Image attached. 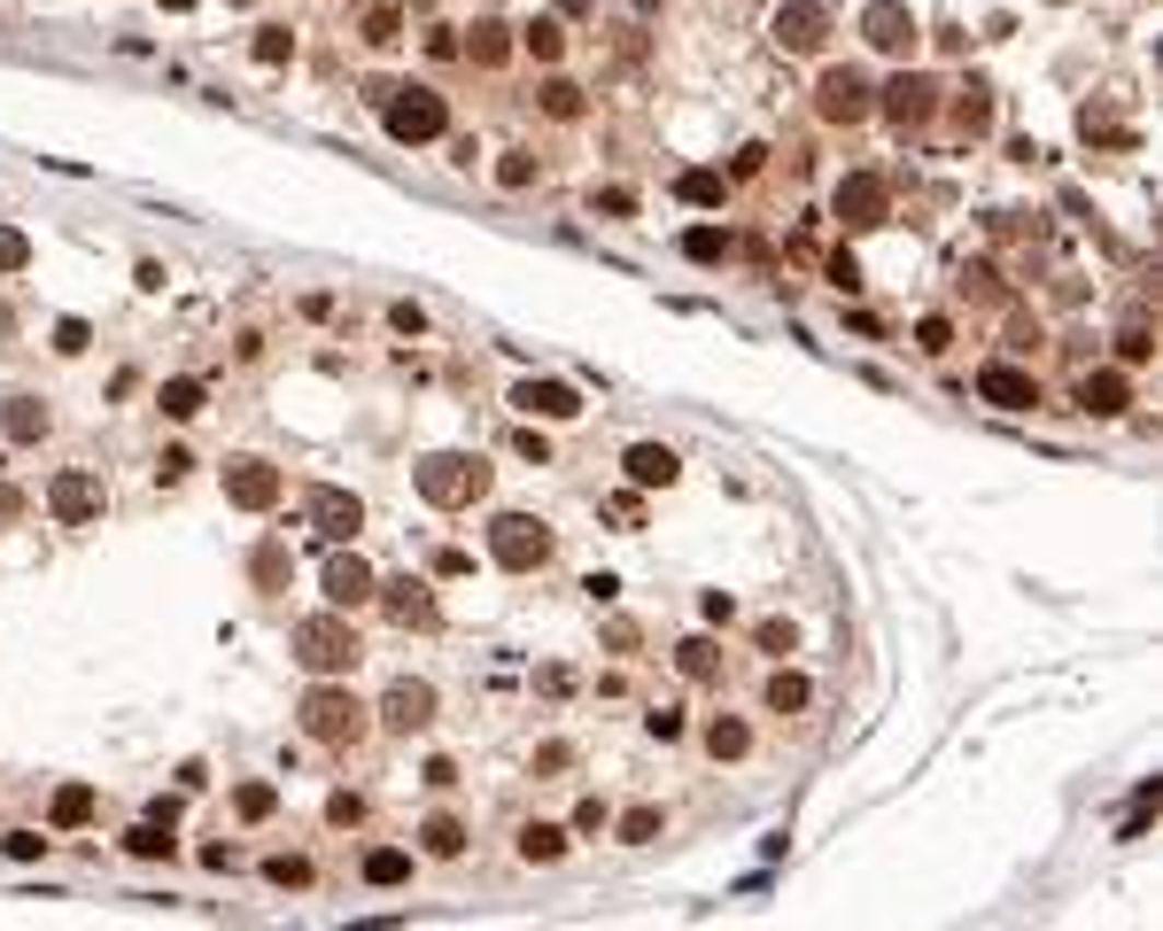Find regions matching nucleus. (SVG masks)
Returning a JSON list of instances; mask_svg holds the SVG:
<instances>
[{
	"mask_svg": "<svg viewBox=\"0 0 1163 931\" xmlns=\"http://www.w3.org/2000/svg\"><path fill=\"white\" fill-rule=\"evenodd\" d=\"M381 125H388V140L427 148V140L451 132V109H442L434 86H388V94H381Z\"/></svg>",
	"mask_w": 1163,
	"mask_h": 931,
	"instance_id": "obj_1",
	"label": "nucleus"
},
{
	"mask_svg": "<svg viewBox=\"0 0 1163 931\" xmlns=\"http://www.w3.org/2000/svg\"><path fill=\"white\" fill-rule=\"evenodd\" d=\"M303 737H318V745H349V737H365V707H357V691L349 684H311L303 691Z\"/></svg>",
	"mask_w": 1163,
	"mask_h": 931,
	"instance_id": "obj_2",
	"label": "nucleus"
},
{
	"mask_svg": "<svg viewBox=\"0 0 1163 931\" xmlns=\"http://www.w3.org/2000/svg\"><path fill=\"white\" fill-rule=\"evenodd\" d=\"M411 481H419L427 504H442V513H451V504H474V497L489 489V466H481V458H458V451H434V458L411 466Z\"/></svg>",
	"mask_w": 1163,
	"mask_h": 931,
	"instance_id": "obj_3",
	"label": "nucleus"
},
{
	"mask_svg": "<svg viewBox=\"0 0 1163 931\" xmlns=\"http://www.w3.org/2000/svg\"><path fill=\"white\" fill-rule=\"evenodd\" d=\"M357 629L341 621V614H311V621H295V660L311 667V675H349L357 667Z\"/></svg>",
	"mask_w": 1163,
	"mask_h": 931,
	"instance_id": "obj_4",
	"label": "nucleus"
},
{
	"mask_svg": "<svg viewBox=\"0 0 1163 931\" xmlns=\"http://www.w3.org/2000/svg\"><path fill=\"white\" fill-rule=\"evenodd\" d=\"M489 559L512 567V574H535V567L551 559V528L535 521V513H497V521H489Z\"/></svg>",
	"mask_w": 1163,
	"mask_h": 931,
	"instance_id": "obj_5",
	"label": "nucleus"
},
{
	"mask_svg": "<svg viewBox=\"0 0 1163 931\" xmlns=\"http://www.w3.org/2000/svg\"><path fill=\"white\" fill-rule=\"evenodd\" d=\"M47 504H55V521L62 528H85V521H102V474H85V466H62L55 481H47Z\"/></svg>",
	"mask_w": 1163,
	"mask_h": 931,
	"instance_id": "obj_6",
	"label": "nucleus"
},
{
	"mask_svg": "<svg viewBox=\"0 0 1163 931\" xmlns=\"http://www.w3.org/2000/svg\"><path fill=\"white\" fill-rule=\"evenodd\" d=\"M815 109H823L830 125H861V117L876 109V86H869L861 70H846V62H838V70H823V86H815Z\"/></svg>",
	"mask_w": 1163,
	"mask_h": 931,
	"instance_id": "obj_7",
	"label": "nucleus"
},
{
	"mask_svg": "<svg viewBox=\"0 0 1163 931\" xmlns=\"http://www.w3.org/2000/svg\"><path fill=\"white\" fill-rule=\"evenodd\" d=\"M876 109L900 125V132H916V125H931V109H939V78H923V70H900L892 86L876 94Z\"/></svg>",
	"mask_w": 1163,
	"mask_h": 931,
	"instance_id": "obj_8",
	"label": "nucleus"
},
{
	"mask_svg": "<svg viewBox=\"0 0 1163 931\" xmlns=\"http://www.w3.org/2000/svg\"><path fill=\"white\" fill-rule=\"evenodd\" d=\"M861 39L876 47V55H916V9H908V0H869V9H861Z\"/></svg>",
	"mask_w": 1163,
	"mask_h": 931,
	"instance_id": "obj_9",
	"label": "nucleus"
},
{
	"mask_svg": "<svg viewBox=\"0 0 1163 931\" xmlns=\"http://www.w3.org/2000/svg\"><path fill=\"white\" fill-rule=\"evenodd\" d=\"M838 225L846 233H869V225H884V210H892V187L876 179V172H853V179H838Z\"/></svg>",
	"mask_w": 1163,
	"mask_h": 931,
	"instance_id": "obj_10",
	"label": "nucleus"
},
{
	"mask_svg": "<svg viewBox=\"0 0 1163 931\" xmlns=\"http://www.w3.org/2000/svg\"><path fill=\"white\" fill-rule=\"evenodd\" d=\"M830 39V9H823V0H783V9H776V47L783 55H815Z\"/></svg>",
	"mask_w": 1163,
	"mask_h": 931,
	"instance_id": "obj_11",
	"label": "nucleus"
},
{
	"mask_svg": "<svg viewBox=\"0 0 1163 931\" xmlns=\"http://www.w3.org/2000/svg\"><path fill=\"white\" fill-rule=\"evenodd\" d=\"M318 582H326V606H334V614H349V606H373V582H381V574L357 559V551H334Z\"/></svg>",
	"mask_w": 1163,
	"mask_h": 931,
	"instance_id": "obj_12",
	"label": "nucleus"
},
{
	"mask_svg": "<svg viewBox=\"0 0 1163 931\" xmlns=\"http://www.w3.org/2000/svg\"><path fill=\"white\" fill-rule=\"evenodd\" d=\"M373 598L396 629H434V598H427V582L419 574H396V582H373Z\"/></svg>",
	"mask_w": 1163,
	"mask_h": 931,
	"instance_id": "obj_13",
	"label": "nucleus"
},
{
	"mask_svg": "<svg viewBox=\"0 0 1163 931\" xmlns=\"http://www.w3.org/2000/svg\"><path fill=\"white\" fill-rule=\"evenodd\" d=\"M225 497L241 504V513H272V504H280V474L264 458H233L225 466Z\"/></svg>",
	"mask_w": 1163,
	"mask_h": 931,
	"instance_id": "obj_14",
	"label": "nucleus"
},
{
	"mask_svg": "<svg viewBox=\"0 0 1163 931\" xmlns=\"http://www.w3.org/2000/svg\"><path fill=\"white\" fill-rule=\"evenodd\" d=\"M977 396H986V404H1001V411H1032V404H1039V381H1032L1024 365L993 358L986 373H977Z\"/></svg>",
	"mask_w": 1163,
	"mask_h": 931,
	"instance_id": "obj_15",
	"label": "nucleus"
},
{
	"mask_svg": "<svg viewBox=\"0 0 1163 931\" xmlns=\"http://www.w3.org/2000/svg\"><path fill=\"white\" fill-rule=\"evenodd\" d=\"M311 528H318L326 544H349L357 528H365V504H357L349 489H318V497H311Z\"/></svg>",
	"mask_w": 1163,
	"mask_h": 931,
	"instance_id": "obj_16",
	"label": "nucleus"
},
{
	"mask_svg": "<svg viewBox=\"0 0 1163 931\" xmlns=\"http://www.w3.org/2000/svg\"><path fill=\"white\" fill-rule=\"evenodd\" d=\"M381 722H388L396 737L427 730V722H434V691H427V684H388V699H381Z\"/></svg>",
	"mask_w": 1163,
	"mask_h": 931,
	"instance_id": "obj_17",
	"label": "nucleus"
},
{
	"mask_svg": "<svg viewBox=\"0 0 1163 931\" xmlns=\"http://www.w3.org/2000/svg\"><path fill=\"white\" fill-rule=\"evenodd\" d=\"M512 404H520L527 419H574V411H582V396H574L567 381H520Z\"/></svg>",
	"mask_w": 1163,
	"mask_h": 931,
	"instance_id": "obj_18",
	"label": "nucleus"
},
{
	"mask_svg": "<svg viewBox=\"0 0 1163 931\" xmlns=\"http://www.w3.org/2000/svg\"><path fill=\"white\" fill-rule=\"evenodd\" d=\"M620 466H629V481H637V489H667V481L683 474V458H675L667 443H637V451L620 458Z\"/></svg>",
	"mask_w": 1163,
	"mask_h": 931,
	"instance_id": "obj_19",
	"label": "nucleus"
},
{
	"mask_svg": "<svg viewBox=\"0 0 1163 931\" xmlns=\"http://www.w3.org/2000/svg\"><path fill=\"white\" fill-rule=\"evenodd\" d=\"M1079 404H1086L1094 419H1117V411L1132 404V381H1125V373H1086V381H1079Z\"/></svg>",
	"mask_w": 1163,
	"mask_h": 931,
	"instance_id": "obj_20",
	"label": "nucleus"
},
{
	"mask_svg": "<svg viewBox=\"0 0 1163 931\" xmlns=\"http://www.w3.org/2000/svg\"><path fill=\"white\" fill-rule=\"evenodd\" d=\"M466 55H474L481 70H497V62H512V24H497V16H481V24L466 32Z\"/></svg>",
	"mask_w": 1163,
	"mask_h": 931,
	"instance_id": "obj_21",
	"label": "nucleus"
},
{
	"mask_svg": "<svg viewBox=\"0 0 1163 931\" xmlns=\"http://www.w3.org/2000/svg\"><path fill=\"white\" fill-rule=\"evenodd\" d=\"M419 846H427L434 862H458V854H466V823H458V815H427V823H419Z\"/></svg>",
	"mask_w": 1163,
	"mask_h": 931,
	"instance_id": "obj_22",
	"label": "nucleus"
},
{
	"mask_svg": "<svg viewBox=\"0 0 1163 931\" xmlns=\"http://www.w3.org/2000/svg\"><path fill=\"white\" fill-rule=\"evenodd\" d=\"M954 125L962 132H993V86L986 78H969V86L954 94Z\"/></svg>",
	"mask_w": 1163,
	"mask_h": 931,
	"instance_id": "obj_23",
	"label": "nucleus"
},
{
	"mask_svg": "<svg viewBox=\"0 0 1163 931\" xmlns=\"http://www.w3.org/2000/svg\"><path fill=\"white\" fill-rule=\"evenodd\" d=\"M675 195H683L690 210H722V202H730V179H722V172H706V163H698V172H683V179H675Z\"/></svg>",
	"mask_w": 1163,
	"mask_h": 931,
	"instance_id": "obj_24",
	"label": "nucleus"
},
{
	"mask_svg": "<svg viewBox=\"0 0 1163 931\" xmlns=\"http://www.w3.org/2000/svg\"><path fill=\"white\" fill-rule=\"evenodd\" d=\"M706 753H713V760H745V753H753V730H745L737 714H713V722H706Z\"/></svg>",
	"mask_w": 1163,
	"mask_h": 931,
	"instance_id": "obj_25",
	"label": "nucleus"
},
{
	"mask_svg": "<svg viewBox=\"0 0 1163 931\" xmlns=\"http://www.w3.org/2000/svg\"><path fill=\"white\" fill-rule=\"evenodd\" d=\"M125 854H140V862H171V823H155V815H148V823H132V830H125Z\"/></svg>",
	"mask_w": 1163,
	"mask_h": 931,
	"instance_id": "obj_26",
	"label": "nucleus"
},
{
	"mask_svg": "<svg viewBox=\"0 0 1163 931\" xmlns=\"http://www.w3.org/2000/svg\"><path fill=\"white\" fill-rule=\"evenodd\" d=\"M47 435V404L39 396H9V443H39Z\"/></svg>",
	"mask_w": 1163,
	"mask_h": 931,
	"instance_id": "obj_27",
	"label": "nucleus"
},
{
	"mask_svg": "<svg viewBox=\"0 0 1163 931\" xmlns=\"http://www.w3.org/2000/svg\"><path fill=\"white\" fill-rule=\"evenodd\" d=\"M675 667L690 675V684H713V667H722V652H713V637H683V644H675Z\"/></svg>",
	"mask_w": 1163,
	"mask_h": 931,
	"instance_id": "obj_28",
	"label": "nucleus"
},
{
	"mask_svg": "<svg viewBox=\"0 0 1163 931\" xmlns=\"http://www.w3.org/2000/svg\"><path fill=\"white\" fill-rule=\"evenodd\" d=\"M567 854V830L559 823H527L520 830V862H559Z\"/></svg>",
	"mask_w": 1163,
	"mask_h": 931,
	"instance_id": "obj_29",
	"label": "nucleus"
},
{
	"mask_svg": "<svg viewBox=\"0 0 1163 931\" xmlns=\"http://www.w3.org/2000/svg\"><path fill=\"white\" fill-rule=\"evenodd\" d=\"M85 815H94V784H62V792H55V807H47V823H55V830H78Z\"/></svg>",
	"mask_w": 1163,
	"mask_h": 931,
	"instance_id": "obj_30",
	"label": "nucleus"
},
{
	"mask_svg": "<svg viewBox=\"0 0 1163 931\" xmlns=\"http://www.w3.org/2000/svg\"><path fill=\"white\" fill-rule=\"evenodd\" d=\"M807 699H815L807 675H791V667H776V675H768V707H776V714H799Z\"/></svg>",
	"mask_w": 1163,
	"mask_h": 931,
	"instance_id": "obj_31",
	"label": "nucleus"
},
{
	"mask_svg": "<svg viewBox=\"0 0 1163 931\" xmlns=\"http://www.w3.org/2000/svg\"><path fill=\"white\" fill-rule=\"evenodd\" d=\"M683 257H690V265H722V257H730V233H722V225H690V233H683Z\"/></svg>",
	"mask_w": 1163,
	"mask_h": 931,
	"instance_id": "obj_32",
	"label": "nucleus"
},
{
	"mask_svg": "<svg viewBox=\"0 0 1163 931\" xmlns=\"http://www.w3.org/2000/svg\"><path fill=\"white\" fill-rule=\"evenodd\" d=\"M404 877H411L404 846H373V854H365V885H404Z\"/></svg>",
	"mask_w": 1163,
	"mask_h": 931,
	"instance_id": "obj_33",
	"label": "nucleus"
},
{
	"mask_svg": "<svg viewBox=\"0 0 1163 931\" xmlns=\"http://www.w3.org/2000/svg\"><path fill=\"white\" fill-rule=\"evenodd\" d=\"M520 47H527V55H535V62H559V55H567V32H559V24H551V16H535V24H527V32H520Z\"/></svg>",
	"mask_w": 1163,
	"mask_h": 931,
	"instance_id": "obj_34",
	"label": "nucleus"
},
{
	"mask_svg": "<svg viewBox=\"0 0 1163 931\" xmlns=\"http://www.w3.org/2000/svg\"><path fill=\"white\" fill-rule=\"evenodd\" d=\"M155 404H163V419H195L202 411V381H163Z\"/></svg>",
	"mask_w": 1163,
	"mask_h": 931,
	"instance_id": "obj_35",
	"label": "nucleus"
},
{
	"mask_svg": "<svg viewBox=\"0 0 1163 931\" xmlns=\"http://www.w3.org/2000/svg\"><path fill=\"white\" fill-rule=\"evenodd\" d=\"M544 117H559V125L582 117V86H574V78H544Z\"/></svg>",
	"mask_w": 1163,
	"mask_h": 931,
	"instance_id": "obj_36",
	"label": "nucleus"
},
{
	"mask_svg": "<svg viewBox=\"0 0 1163 931\" xmlns=\"http://www.w3.org/2000/svg\"><path fill=\"white\" fill-rule=\"evenodd\" d=\"M264 877H272L280 893H303V885H311V862H303V854H272V862H264Z\"/></svg>",
	"mask_w": 1163,
	"mask_h": 931,
	"instance_id": "obj_37",
	"label": "nucleus"
},
{
	"mask_svg": "<svg viewBox=\"0 0 1163 931\" xmlns=\"http://www.w3.org/2000/svg\"><path fill=\"white\" fill-rule=\"evenodd\" d=\"M288 55H295V32H280V24H264V32H256V62H264V70H280Z\"/></svg>",
	"mask_w": 1163,
	"mask_h": 931,
	"instance_id": "obj_38",
	"label": "nucleus"
},
{
	"mask_svg": "<svg viewBox=\"0 0 1163 931\" xmlns=\"http://www.w3.org/2000/svg\"><path fill=\"white\" fill-rule=\"evenodd\" d=\"M233 807H241V823H264V815L280 807V792H272V784H241V792H233Z\"/></svg>",
	"mask_w": 1163,
	"mask_h": 931,
	"instance_id": "obj_39",
	"label": "nucleus"
},
{
	"mask_svg": "<svg viewBox=\"0 0 1163 931\" xmlns=\"http://www.w3.org/2000/svg\"><path fill=\"white\" fill-rule=\"evenodd\" d=\"M527 179H535V155H527V148H504V163H497V187H512V195H520Z\"/></svg>",
	"mask_w": 1163,
	"mask_h": 931,
	"instance_id": "obj_40",
	"label": "nucleus"
},
{
	"mask_svg": "<svg viewBox=\"0 0 1163 931\" xmlns=\"http://www.w3.org/2000/svg\"><path fill=\"white\" fill-rule=\"evenodd\" d=\"M620 838H629V846H652V838H660V807H629V815H620Z\"/></svg>",
	"mask_w": 1163,
	"mask_h": 931,
	"instance_id": "obj_41",
	"label": "nucleus"
},
{
	"mask_svg": "<svg viewBox=\"0 0 1163 931\" xmlns=\"http://www.w3.org/2000/svg\"><path fill=\"white\" fill-rule=\"evenodd\" d=\"M396 39H404V16H396V9H373V16H365V47H396Z\"/></svg>",
	"mask_w": 1163,
	"mask_h": 931,
	"instance_id": "obj_42",
	"label": "nucleus"
},
{
	"mask_svg": "<svg viewBox=\"0 0 1163 931\" xmlns=\"http://www.w3.org/2000/svg\"><path fill=\"white\" fill-rule=\"evenodd\" d=\"M916 350H923V358H946V350H954V326H946V318H923V326H916Z\"/></svg>",
	"mask_w": 1163,
	"mask_h": 931,
	"instance_id": "obj_43",
	"label": "nucleus"
},
{
	"mask_svg": "<svg viewBox=\"0 0 1163 931\" xmlns=\"http://www.w3.org/2000/svg\"><path fill=\"white\" fill-rule=\"evenodd\" d=\"M1117 358H1125V365H1148V358H1155V334H1148V326H1125V334H1117Z\"/></svg>",
	"mask_w": 1163,
	"mask_h": 931,
	"instance_id": "obj_44",
	"label": "nucleus"
},
{
	"mask_svg": "<svg viewBox=\"0 0 1163 931\" xmlns=\"http://www.w3.org/2000/svg\"><path fill=\"white\" fill-rule=\"evenodd\" d=\"M24 265H32V241L16 225H0V272H24Z\"/></svg>",
	"mask_w": 1163,
	"mask_h": 931,
	"instance_id": "obj_45",
	"label": "nucleus"
},
{
	"mask_svg": "<svg viewBox=\"0 0 1163 931\" xmlns=\"http://www.w3.org/2000/svg\"><path fill=\"white\" fill-rule=\"evenodd\" d=\"M0 846H9V862H39V854H47V838H39V830H9Z\"/></svg>",
	"mask_w": 1163,
	"mask_h": 931,
	"instance_id": "obj_46",
	"label": "nucleus"
},
{
	"mask_svg": "<svg viewBox=\"0 0 1163 931\" xmlns=\"http://www.w3.org/2000/svg\"><path fill=\"white\" fill-rule=\"evenodd\" d=\"M830 288H838V295H853V288H861V265H853V248H838V257H830Z\"/></svg>",
	"mask_w": 1163,
	"mask_h": 931,
	"instance_id": "obj_47",
	"label": "nucleus"
},
{
	"mask_svg": "<svg viewBox=\"0 0 1163 931\" xmlns=\"http://www.w3.org/2000/svg\"><path fill=\"white\" fill-rule=\"evenodd\" d=\"M85 342H94V334H85V318H62V326H55V350H62V358H78Z\"/></svg>",
	"mask_w": 1163,
	"mask_h": 931,
	"instance_id": "obj_48",
	"label": "nucleus"
},
{
	"mask_svg": "<svg viewBox=\"0 0 1163 931\" xmlns=\"http://www.w3.org/2000/svg\"><path fill=\"white\" fill-rule=\"evenodd\" d=\"M597 210H605V218H637V195H629V187H597Z\"/></svg>",
	"mask_w": 1163,
	"mask_h": 931,
	"instance_id": "obj_49",
	"label": "nucleus"
},
{
	"mask_svg": "<svg viewBox=\"0 0 1163 931\" xmlns=\"http://www.w3.org/2000/svg\"><path fill=\"white\" fill-rule=\"evenodd\" d=\"M605 513H613V521H620V528H637V521H644V497H637V489H620V497H613V504H605Z\"/></svg>",
	"mask_w": 1163,
	"mask_h": 931,
	"instance_id": "obj_50",
	"label": "nucleus"
},
{
	"mask_svg": "<svg viewBox=\"0 0 1163 931\" xmlns=\"http://www.w3.org/2000/svg\"><path fill=\"white\" fill-rule=\"evenodd\" d=\"M791 644H799L791 621H760V652H791Z\"/></svg>",
	"mask_w": 1163,
	"mask_h": 931,
	"instance_id": "obj_51",
	"label": "nucleus"
},
{
	"mask_svg": "<svg viewBox=\"0 0 1163 931\" xmlns=\"http://www.w3.org/2000/svg\"><path fill=\"white\" fill-rule=\"evenodd\" d=\"M512 451H520V458H535V466H551V443L535 435V428H520V435H512Z\"/></svg>",
	"mask_w": 1163,
	"mask_h": 931,
	"instance_id": "obj_52",
	"label": "nucleus"
},
{
	"mask_svg": "<svg viewBox=\"0 0 1163 931\" xmlns=\"http://www.w3.org/2000/svg\"><path fill=\"white\" fill-rule=\"evenodd\" d=\"M644 730L667 745V737H683V714H675V707H660V714H644Z\"/></svg>",
	"mask_w": 1163,
	"mask_h": 931,
	"instance_id": "obj_53",
	"label": "nucleus"
},
{
	"mask_svg": "<svg viewBox=\"0 0 1163 931\" xmlns=\"http://www.w3.org/2000/svg\"><path fill=\"white\" fill-rule=\"evenodd\" d=\"M605 823H613V815H605V800H582V807H574V830H590V838H597Z\"/></svg>",
	"mask_w": 1163,
	"mask_h": 931,
	"instance_id": "obj_54",
	"label": "nucleus"
},
{
	"mask_svg": "<svg viewBox=\"0 0 1163 931\" xmlns=\"http://www.w3.org/2000/svg\"><path fill=\"white\" fill-rule=\"evenodd\" d=\"M760 163H768V148H760V140H745V148H737V163H730V172H737V179H753V172H760Z\"/></svg>",
	"mask_w": 1163,
	"mask_h": 931,
	"instance_id": "obj_55",
	"label": "nucleus"
},
{
	"mask_svg": "<svg viewBox=\"0 0 1163 931\" xmlns=\"http://www.w3.org/2000/svg\"><path fill=\"white\" fill-rule=\"evenodd\" d=\"M434 574H442V582H458V574H474V559H466V551H434Z\"/></svg>",
	"mask_w": 1163,
	"mask_h": 931,
	"instance_id": "obj_56",
	"label": "nucleus"
},
{
	"mask_svg": "<svg viewBox=\"0 0 1163 931\" xmlns=\"http://www.w3.org/2000/svg\"><path fill=\"white\" fill-rule=\"evenodd\" d=\"M388 318H396V334H427V311H419V303H396Z\"/></svg>",
	"mask_w": 1163,
	"mask_h": 931,
	"instance_id": "obj_57",
	"label": "nucleus"
},
{
	"mask_svg": "<svg viewBox=\"0 0 1163 931\" xmlns=\"http://www.w3.org/2000/svg\"><path fill=\"white\" fill-rule=\"evenodd\" d=\"M187 466H195L187 451H163V458H155V481H178V474H187Z\"/></svg>",
	"mask_w": 1163,
	"mask_h": 931,
	"instance_id": "obj_58",
	"label": "nucleus"
},
{
	"mask_svg": "<svg viewBox=\"0 0 1163 931\" xmlns=\"http://www.w3.org/2000/svg\"><path fill=\"white\" fill-rule=\"evenodd\" d=\"M326 815H334V823H357L365 807H357V792H334V800H326Z\"/></svg>",
	"mask_w": 1163,
	"mask_h": 931,
	"instance_id": "obj_59",
	"label": "nucleus"
},
{
	"mask_svg": "<svg viewBox=\"0 0 1163 931\" xmlns=\"http://www.w3.org/2000/svg\"><path fill=\"white\" fill-rule=\"evenodd\" d=\"M163 9H195V0H163Z\"/></svg>",
	"mask_w": 1163,
	"mask_h": 931,
	"instance_id": "obj_60",
	"label": "nucleus"
},
{
	"mask_svg": "<svg viewBox=\"0 0 1163 931\" xmlns=\"http://www.w3.org/2000/svg\"><path fill=\"white\" fill-rule=\"evenodd\" d=\"M233 9H248V0H233Z\"/></svg>",
	"mask_w": 1163,
	"mask_h": 931,
	"instance_id": "obj_61",
	"label": "nucleus"
},
{
	"mask_svg": "<svg viewBox=\"0 0 1163 931\" xmlns=\"http://www.w3.org/2000/svg\"><path fill=\"white\" fill-rule=\"evenodd\" d=\"M0 466H9V451H0Z\"/></svg>",
	"mask_w": 1163,
	"mask_h": 931,
	"instance_id": "obj_62",
	"label": "nucleus"
}]
</instances>
